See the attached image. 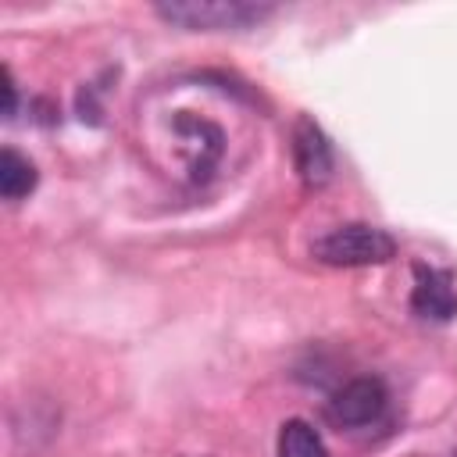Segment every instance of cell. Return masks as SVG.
<instances>
[{
    "instance_id": "obj_5",
    "label": "cell",
    "mask_w": 457,
    "mask_h": 457,
    "mask_svg": "<svg viewBox=\"0 0 457 457\" xmlns=\"http://www.w3.org/2000/svg\"><path fill=\"white\" fill-rule=\"evenodd\" d=\"M293 161H296V171L303 179L307 189H318L332 179V146L325 139V132L318 129V121L311 118H296V129H293Z\"/></svg>"
},
{
    "instance_id": "obj_3",
    "label": "cell",
    "mask_w": 457,
    "mask_h": 457,
    "mask_svg": "<svg viewBox=\"0 0 457 457\" xmlns=\"http://www.w3.org/2000/svg\"><path fill=\"white\" fill-rule=\"evenodd\" d=\"M386 403H389V393L382 386V378L375 375H357L350 382H343L328 403H325V418L336 425V428H364V425H375L382 414H386Z\"/></svg>"
},
{
    "instance_id": "obj_6",
    "label": "cell",
    "mask_w": 457,
    "mask_h": 457,
    "mask_svg": "<svg viewBox=\"0 0 457 457\" xmlns=\"http://www.w3.org/2000/svg\"><path fill=\"white\" fill-rule=\"evenodd\" d=\"M171 125H175V132L189 143V171H193V179H207L211 168L218 164L221 150H225L221 129H218L214 121H207V118L189 114V111H179Z\"/></svg>"
},
{
    "instance_id": "obj_9",
    "label": "cell",
    "mask_w": 457,
    "mask_h": 457,
    "mask_svg": "<svg viewBox=\"0 0 457 457\" xmlns=\"http://www.w3.org/2000/svg\"><path fill=\"white\" fill-rule=\"evenodd\" d=\"M0 79H4V114L11 118V114H14V100H18V89H14V79H11V68H4V71H0Z\"/></svg>"
},
{
    "instance_id": "obj_2",
    "label": "cell",
    "mask_w": 457,
    "mask_h": 457,
    "mask_svg": "<svg viewBox=\"0 0 457 457\" xmlns=\"http://www.w3.org/2000/svg\"><path fill=\"white\" fill-rule=\"evenodd\" d=\"M157 18L193 29V32H214V29H246L271 14L268 4L250 0H179V4H157Z\"/></svg>"
},
{
    "instance_id": "obj_7",
    "label": "cell",
    "mask_w": 457,
    "mask_h": 457,
    "mask_svg": "<svg viewBox=\"0 0 457 457\" xmlns=\"http://www.w3.org/2000/svg\"><path fill=\"white\" fill-rule=\"evenodd\" d=\"M36 179H39L36 164L29 157H21L18 150L4 146V154H0V196L14 204L36 189Z\"/></svg>"
},
{
    "instance_id": "obj_1",
    "label": "cell",
    "mask_w": 457,
    "mask_h": 457,
    "mask_svg": "<svg viewBox=\"0 0 457 457\" xmlns=\"http://www.w3.org/2000/svg\"><path fill=\"white\" fill-rule=\"evenodd\" d=\"M396 253V239L386 228L364 225V221H350V225H336L332 232H325L321 239L311 243V257L332 268H364V264H386Z\"/></svg>"
},
{
    "instance_id": "obj_8",
    "label": "cell",
    "mask_w": 457,
    "mask_h": 457,
    "mask_svg": "<svg viewBox=\"0 0 457 457\" xmlns=\"http://www.w3.org/2000/svg\"><path fill=\"white\" fill-rule=\"evenodd\" d=\"M278 457H328L325 439L303 418H289L278 428Z\"/></svg>"
},
{
    "instance_id": "obj_4",
    "label": "cell",
    "mask_w": 457,
    "mask_h": 457,
    "mask_svg": "<svg viewBox=\"0 0 457 457\" xmlns=\"http://www.w3.org/2000/svg\"><path fill=\"white\" fill-rule=\"evenodd\" d=\"M411 311L425 321H453L457 318V278L432 264H414Z\"/></svg>"
}]
</instances>
